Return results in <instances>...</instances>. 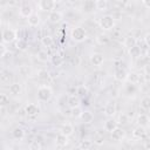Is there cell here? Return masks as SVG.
<instances>
[{
	"label": "cell",
	"mask_w": 150,
	"mask_h": 150,
	"mask_svg": "<svg viewBox=\"0 0 150 150\" xmlns=\"http://www.w3.org/2000/svg\"><path fill=\"white\" fill-rule=\"evenodd\" d=\"M116 122H117V124H122V125H124V124H127V123L129 122V117H128L127 114L122 112V114L118 116V118H117Z\"/></svg>",
	"instance_id": "74e56055"
},
{
	"label": "cell",
	"mask_w": 150,
	"mask_h": 150,
	"mask_svg": "<svg viewBox=\"0 0 150 150\" xmlns=\"http://www.w3.org/2000/svg\"><path fill=\"white\" fill-rule=\"evenodd\" d=\"M116 110H117V108H116L115 101H109L104 105V115L108 116V117H110V118L116 114Z\"/></svg>",
	"instance_id": "ba28073f"
},
{
	"label": "cell",
	"mask_w": 150,
	"mask_h": 150,
	"mask_svg": "<svg viewBox=\"0 0 150 150\" xmlns=\"http://www.w3.org/2000/svg\"><path fill=\"white\" fill-rule=\"evenodd\" d=\"M70 38L75 41V42H83L88 39V33L87 30L81 27V26H76L71 29L70 32Z\"/></svg>",
	"instance_id": "7a4b0ae2"
},
{
	"label": "cell",
	"mask_w": 150,
	"mask_h": 150,
	"mask_svg": "<svg viewBox=\"0 0 150 150\" xmlns=\"http://www.w3.org/2000/svg\"><path fill=\"white\" fill-rule=\"evenodd\" d=\"M13 57V53L11 52V50H6L4 54H2V56H1V59H4V60H11Z\"/></svg>",
	"instance_id": "60d3db41"
},
{
	"label": "cell",
	"mask_w": 150,
	"mask_h": 150,
	"mask_svg": "<svg viewBox=\"0 0 150 150\" xmlns=\"http://www.w3.org/2000/svg\"><path fill=\"white\" fill-rule=\"evenodd\" d=\"M141 108L144 110H149L150 109V97L148 95L143 96L141 100Z\"/></svg>",
	"instance_id": "d590c367"
},
{
	"label": "cell",
	"mask_w": 150,
	"mask_h": 150,
	"mask_svg": "<svg viewBox=\"0 0 150 150\" xmlns=\"http://www.w3.org/2000/svg\"><path fill=\"white\" fill-rule=\"evenodd\" d=\"M149 36H150V34H149V33H145V35H144V43H145V46H149V45H150V42H149Z\"/></svg>",
	"instance_id": "b9f144b4"
},
{
	"label": "cell",
	"mask_w": 150,
	"mask_h": 150,
	"mask_svg": "<svg viewBox=\"0 0 150 150\" xmlns=\"http://www.w3.org/2000/svg\"><path fill=\"white\" fill-rule=\"evenodd\" d=\"M53 96V90L49 86H46V84H41L39 88H38V91H36V97L40 102H47L52 98Z\"/></svg>",
	"instance_id": "6da1fadb"
},
{
	"label": "cell",
	"mask_w": 150,
	"mask_h": 150,
	"mask_svg": "<svg viewBox=\"0 0 150 150\" xmlns=\"http://www.w3.org/2000/svg\"><path fill=\"white\" fill-rule=\"evenodd\" d=\"M90 62H91L93 66L100 67V66L103 64V62H104V56H103V54H101V53H93V54L90 55Z\"/></svg>",
	"instance_id": "9c48e42d"
},
{
	"label": "cell",
	"mask_w": 150,
	"mask_h": 150,
	"mask_svg": "<svg viewBox=\"0 0 150 150\" xmlns=\"http://www.w3.org/2000/svg\"><path fill=\"white\" fill-rule=\"evenodd\" d=\"M33 7L29 5V4H22L20 7H19V15L21 18H26L28 19L32 14H33Z\"/></svg>",
	"instance_id": "8992f818"
},
{
	"label": "cell",
	"mask_w": 150,
	"mask_h": 150,
	"mask_svg": "<svg viewBox=\"0 0 150 150\" xmlns=\"http://www.w3.org/2000/svg\"><path fill=\"white\" fill-rule=\"evenodd\" d=\"M117 127H118V124H117L116 120H114L112 117H111V118H108V120L104 122V124H103V129H104L105 131L110 132V134H111Z\"/></svg>",
	"instance_id": "30bf717a"
},
{
	"label": "cell",
	"mask_w": 150,
	"mask_h": 150,
	"mask_svg": "<svg viewBox=\"0 0 150 150\" xmlns=\"http://www.w3.org/2000/svg\"><path fill=\"white\" fill-rule=\"evenodd\" d=\"M68 142H69V137H67V136H64L62 134H57L56 137H55V144L57 146H60V148L66 146L68 144Z\"/></svg>",
	"instance_id": "ac0fdd59"
},
{
	"label": "cell",
	"mask_w": 150,
	"mask_h": 150,
	"mask_svg": "<svg viewBox=\"0 0 150 150\" xmlns=\"http://www.w3.org/2000/svg\"><path fill=\"white\" fill-rule=\"evenodd\" d=\"M95 9L100 12H104L108 9V1L107 0H97L95 1Z\"/></svg>",
	"instance_id": "83f0119b"
},
{
	"label": "cell",
	"mask_w": 150,
	"mask_h": 150,
	"mask_svg": "<svg viewBox=\"0 0 150 150\" xmlns=\"http://www.w3.org/2000/svg\"><path fill=\"white\" fill-rule=\"evenodd\" d=\"M1 25H2V19H1V16H0V27H1Z\"/></svg>",
	"instance_id": "f6af8a7d"
},
{
	"label": "cell",
	"mask_w": 150,
	"mask_h": 150,
	"mask_svg": "<svg viewBox=\"0 0 150 150\" xmlns=\"http://www.w3.org/2000/svg\"><path fill=\"white\" fill-rule=\"evenodd\" d=\"M80 120L83 122V123H87V124H90L93 121H94V114L91 111H82L81 116H80Z\"/></svg>",
	"instance_id": "44dd1931"
},
{
	"label": "cell",
	"mask_w": 150,
	"mask_h": 150,
	"mask_svg": "<svg viewBox=\"0 0 150 150\" xmlns=\"http://www.w3.org/2000/svg\"><path fill=\"white\" fill-rule=\"evenodd\" d=\"M40 21H41V19H40V15H39L38 13H33V14L27 19V22H28V25H29L30 27H38V26L40 25Z\"/></svg>",
	"instance_id": "7402d4cb"
},
{
	"label": "cell",
	"mask_w": 150,
	"mask_h": 150,
	"mask_svg": "<svg viewBox=\"0 0 150 150\" xmlns=\"http://www.w3.org/2000/svg\"><path fill=\"white\" fill-rule=\"evenodd\" d=\"M123 45H124V47L125 48H131V47H134V46H136L137 45V39H136V36H134V35H128V36H125L124 38V41H123Z\"/></svg>",
	"instance_id": "603a6c76"
},
{
	"label": "cell",
	"mask_w": 150,
	"mask_h": 150,
	"mask_svg": "<svg viewBox=\"0 0 150 150\" xmlns=\"http://www.w3.org/2000/svg\"><path fill=\"white\" fill-rule=\"evenodd\" d=\"M145 134H146V129L143 128V127H139V125H137V127L132 130V132H131V135H132V137H134L135 139H141V138H143V137L145 136Z\"/></svg>",
	"instance_id": "2e32d148"
},
{
	"label": "cell",
	"mask_w": 150,
	"mask_h": 150,
	"mask_svg": "<svg viewBox=\"0 0 150 150\" xmlns=\"http://www.w3.org/2000/svg\"><path fill=\"white\" fill-rule=\"evenodd\" d=\"M36 57H38V60L41 61V62H47V61L49 60V54H48L47 50L40 49V50H38V53H36Z\"/></svg>",
	"instance_id": "f1b7e54d"
},
{
	"label": "cell",
	"mask_w": 150,
	"mask_h": 150,
	"mask_svg": "<svg viewBox=\"0 0 150 150\" xmlns=\"http://www.w3.org/2000/svg\"><path fill=\"white\" fill-rule=\"evenodd\" d=\"M25 111L28 116H36L39 112H40V109L36 104L34 103H28L26 107H25Z\"/></svg>",
	"instance_id": "9a60e30c"
},
{
	"label": "cell",
	"mask_w": 150,
	"mask_h": 150,
	"mask_svg": "<svg viewBox=\"0 0 150 150\" xmlns=\"http://www.w3.org/2000/svg\"><path fill=\"white\" fill-rule=\"evenodd\" d=\"M19 74L20 75H22V76H25V77H27V76H30V74H32V70H30V68H29V66H27V64H21V66H19Z\"/></svg>",
	"instance_id": "d6a6232c"
},
{
	"label": "cell",
	"mask_w": 150,
	"mask_h": 150,
	"mask_svg": "<svg viewBox=\"0 0 150 150\" xmlns=\"http://www.w3.org/2000/svg\"><path fill=\"white\" fill-rule=\"evenodd\" d=\"M53 43H54V41H53V38H52L50 35H43V36L41 38V45H42L43 47L50 48V47L53 46Z\"/></svg>",
	"instance_id": "4dcf8cb0"
},
{
	"label": "cell",
	"mask_w": 150,
	"mask_h": 150,
	"mask_svg": "<svg viewBox=\"0 0 150 150\" xmlns=\"http://www.w3.org/2000/svg\"><path fill=\"white\" fill-rule=\"evenodd\" d=\"M125 81H128L130 84H137L141 81V76H139V74H137L135 71H130V73L127 74V80Z\"/></svg>",
	"instance_id": "ffe728a7"
},
{
	"label": "cell",
	"mask_w": 150,
	"mask_h": 150,
	"mask_svg": "<svg viewBox=\"0 0 150 150\" xmlns=\"http://www.w3.org/2000/svg\"><path fill=\"white\" fill-rule=\"evenodd\" d=\"M109 41H110V38H109V35L105 34V33H101V34H98V35L96 36V42H97L98 45H101V46L107 45Z\"/></svg>",
	"instance_id": "4316f807"
},
{
	"label": "cell",
	"mask_w": 150,
	"mask_h": 150,
	"mask_svg": "<svg viewBox=\"0 0 150 150\" xmlns=\"http://www.w3.org/2000/svg\"><path fill=\"white\" fill-rule=\"evenodd\" d=\"M127 70H124L123 68H117L114 71V79L118 82H124L127 80Z\"/></svg>",
	"instance_id": "4fadbf2b"
},
{
	"label": "cell",
	"mask_w": 150,
	"mask_h": 150,
	"mask_svg": "<svg viewBox=\"0 0 150 150\" xmlns=\"http://www.w3.org/2000/svg\"><path fill=\"white\" fill-rule=\"evenodd\" d=\"M11 79H12L11 71H8L6 69H4V70L0 71V82L1 83H9Z\"/></svg>",
	"instance_id": "484cf974"
},
{
	"label": "cell",
	"mask_w": 150,
	"mask_h": 150,
	"mask_svg": "<svg viewBox=\"0 0 150 150\" xmlns=\"http://www.w3.org/2000/svg\"><path fill=\"white\" fill-rule=\"evenodd\" d=\"M12 135H13V137L16 138V139H22V138L25 137V130H23L22 128H20V127H16V128L13 129Z\"/></svg>",
	"instance_id": "836d02e7"
},
{
	"label": "cell",
	"mask_w": 150,
	"mask_h": 150,
	"mask_svg": "<svg viewBox=\"0 0 150 150\" xmlns=\"http://www.w3.org/2000/svg\"><path fill=\"white\" fill-rule=\"evenodd\" d=\"M2 150H14V149H13L12 146H6V148H4Z\"/></svg>",
	"instance_id": "ee69618b"
},
{
	"label": "cell",
	"mask_w": 150,
	"mask_h": 150,
	"mask_svg": "<svg viewBox=\"0 0 150 150\" xmlns=\"http://www.w3.org/2000/svg\"><path fill=\"white\" fill-rule=\"evenodd\" d=\"M136 122L139 127H143V128H148L149 127V122H150V118L146 114H138L137 115V118H136Z\"/></svg>",
	"instance_id": "7c38bea8"
},
{
	"label": "cell",
	"mask_w": 150,
	"mask_h": 150,
	"mask_svg": "<svg viewBox=\"0 0 150 150\" xmlns=\"http://www.w3.org/2000/svg\"><path fill=\"white\" fill-rule=\"evenodd\" d=\"M82 9L84 13H91L95 9V1L93 0H87L82 4Z\"/></svg>",
	"instance_id": "d4e9b609"
},
{
	"label": "cell",
	"mask_w": 150,
	"mask_h": 150,
	"mask_svg": "<svg viewBox=\"0 0 150 150\" xmlns=\"http://www.w3.org/2000/svg\"><path fill=\"white\" fill-rule=\"evenodd\" d=\"M124 137H125V131H124V129H122L120 127H117L111 132V138L114 141H116V142H121L122 139H124Z\"/></svg>",
	"instance_id": "8fae6325"
},
{
	"label": "cell",
	"mask_w": 150,
	"mask_h": 150,
	"mask_svg": "<svg viewBox=\"0 0 150 150\" xmlns=\"http://www.w3.org/2000/svg\"><path fill=\"white\" fill-rule=\"evenodd\" d=\"M91 146H93V141L91 139H83L79 144V148L81 150H89Z\"/></svg>",
	"instance_id": "e575fe53"
},
{
	"label": "cell",
	"mask_w": 150,
	"mask_h": 150,
	"mask_svg": "<svg viewBox=\"0 0 150 150\" xmlns=\"http://www.w3.org/2000/svg\"><path fill=\"white\" fill-rule=\"evenodd\" d=\"M76 96H86L88 94V88L86 86H79L76 88Z\"/></svg>",
	"instance_id": "ab89813d"
},
{
	"label": "cell",
	"mask_w": 150,
	"mask_h": 150,
	"mask_svg": "<svg viewBox=\"0 0 150 150\" xmlns=\"http://www.w3.org/2000/svg\"><path fill=\"white\" fill-rule=\"evenodd\" d=\"M82 111H83V110L81 109V107L71 108V109H70V116H71V117H75V118H80Z\"/></svg>",
	"instance_id": "8d00e7d4"
},
{
	"label": "cell",
	"mask_w": 150,
	"mask_h": 150,
	"mask_svg": "<svg viewBox=\"0 0 150 150\" xmlns=\"http://www.w3.org/2000/svg\"><path fill=\"white\" fill-rule=\"evenodd\" d=\"M15 48H16L18 50L23 52V50H26V49L28 48V42H27L25 39H18L16 42H15Z\"/></svg>",
	"instance_id": "1f68e13d"
},
{
	"label": "cell",
	"mask_w": 150,
	"mask_h": 150,
	"mask_svg": "<svg viewBox=\"0 0 150 150\" xmlns=\"http://www.w3.org/2000/svg\"><path fill=\"white\" fill-rule=\"evenodd\" d=\"M62 19H63V14L60 11L54 9V11L49 12V14H48V20L52 23H59V22L62 21Z\"/></svg>",
	"instance_id": "52a82bcc"
},
{
	"label": "cell",
	"mask_w": 150,
	"mask_h": 150,
	"mask_svg": "<svg viewBox=\"0 0 150 150\" xmlns=\"http://www.w3.org/2000/svg\"><path fill=\"white\" fill-rule=\"evenodd\" d=\"M8 89H9V93H11L12 95H14V96H18V95H20V94L22 93V87H21V84L18 83V82L11 83L9 87H8Z\"/></svg>",
	"instance_id": "d6986e66"
},
{
	"label": "cell",
	"mask_w": 150,
	"mask_h": 150,
	"mask_svg": "<svg viewBox=\"0 0 150 150\" xmlns=\"http://www.w3.org/2000/svg\"><path fill=\"white\" fill-rule=\"evenodd\" d=\"M1 40L4 43H12L16 40V30L12 28H5L1 33Z\"/></svg>",
	"instance_id": "277c9868"
},
{
	"label": "cell",
	"mask_w": 150,
	"mask_h": 150,
	"mask_svg": "<svg viewBox=\"0 0 150 150\" xmlns=\"http://www.w3.org/2000/svg\"><path fill=\"white\" fill-rule=\"evenodd\" d=\"M55 4H56V1H53V0H40V1H38L36 7L40 11H43V12L45 11L52 12V11H54Z\"/></svg>",
	"instance_id": "5b68a950"
},
{
	"label": "cell",
	"mask_w": 150,
	"mask_h": 150,
	"mask_svg": "<svg viewBox=\"0 0 150 150\" xmlns=\"http://www.w3.org/2000/svg\"><path fill=\"white\" fill-rule=\"evenodd\" d=\"M6 50H7V49L5 48V46H4L2 43H0V57L2 56V54H4V53H5Z\"/></svg>",
	"instance_id": "7bdbcfd3"
},
{
	"label": "cell",
	"mask_w": 150,
	"mask_h": 150,
	"mask_svg": "<svg viewBox=\"0 0 150 150\" xmlns=\"http://www.w3.org/2000/svg\"><path fill=\"white\" fill-rule=\"evenodd\" d=\"M80 103H81V100L79 96L76 95H70L68 98H67V105L71 109V108H76V107H80Z\"/></svg>",
	"instance_id": "e0dca14e"
},
{
	"label": "cell",
	"mask_w": 150,
	"mask_h": 150,
	"mask_svg": "<svg viewBox=\"0 0 150 150\" xmlns=\"http://www.w3.org/2000/svg\"><path fill=\"white\" fill-rule=\"evenodd\" d=\"M8 102H9L8 96H7L5 93H0V108L6 107V105L8 104Z\"/></svg>",
	"instance_id": "f35d334b"
},
{
	"label": "cell",
	"mask_w": 150,
	"mask_h": 150,
	"mask_svg": "<svg viewBox=\"0 0 150 150\" xmlns=\"http://www.w3.org/2000/svg\"><path fill=\"white\" fill-rule=\"evenodd\" d=\"M128 50H129V55L131 57H134V59H138L139 56H142V47H139L137 45L131 47V48H129Z\"/></svg>",
	"instance_id": "cb8c5ba5"
},
{
	"label": "cell",
	"mask_w": 150,
	"mask_h": 150,
	"mask_svg": "<svg viewBox=\"0 0 150 150\" xmlns=\"http://www.w3.org/2000/svg\"><path fill=\"white\" fill-rule=\"evenodd\" d=\"M74 131H75V129H74V125H73V124H70V123H64V124H62V127H61L60 134H62V135H64V136H67V137H70V136L74 134Z\"/></svg>",
	"instance_id": "5bb4252c"
},
{
	"label": "cell",
	"mask_w": 150,
	"mask_h": 150,
	"mask_svg": "<svg viewBox=\"0 0 150 150\" xmlns=\"http://www.w3.org/2000/svg\"><path fill=\"white\" fill-rule=\"evenodd\" d=\"M50 61H52L53 66L59 67V66H61V64H62V62H63V57H62V55H61V54L55 53V54H53V56L50 57Z\"/></svg>",
	"instance_id": "f546056e"
},
{
	"label": "cell",
	"mask_w": 150,
	"mask_h": 150,
	"mask_svg": "<svg viewBox=\"0 0 150 150\" xmlns=\"http://www.w3.org/2000/svg\"><path fill=\"white\" fill-rule=\"evenodd\" d=\"M115 18L112 15H103L100 20H98V26L102 30H111L115 27Z\"/></svg>",
	"instance_id": "3957f363"
}]
</instances>
